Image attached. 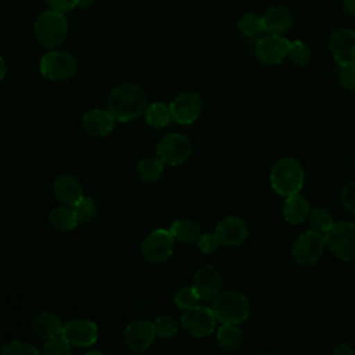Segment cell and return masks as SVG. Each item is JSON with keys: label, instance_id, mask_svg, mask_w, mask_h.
<instances>
[{"label": "cell", "instance_id": "cell-29", "mask_svg": "<svg viewBox=\"0 0 355 355\" xmlns=\"http://www.w3.org/2000/svg\"><path fill=\"white\" fill-rule=\"evenodd\" d=\"M75 214H76V218L79 222L82 223H87L90 222L96 212H97V204L96 201L89 197V196H82L73 205H72Z\"/></svg>", "mask_w": 355, "mask_h": 355}, {"label": "cell", "instance_id": "cell-18", "mask_svg": "<svg viewBox=\"0 0 355 355\" xmlns=\"http://www.w3.org/2000/svg\"><path fill=\"white\" fill-rule=\"evenodd\" d=\"M83 129L89 136L103 137L107 136L115 125V118L108 110L94 108L83 115Z\"/></svg>", "mask_w": 355, "mask_h": 355}, {"label": "cell", "instance_id": "cell-30", "mask_svg": "<svg viewBox=\"0 0 355 355\" xmlns=\"http://www.w3.org/2000/svg\"><path fill=\"white\" fill-rule=\"evenodd\" d=\"M237 28L239 31L248 37H254L257 36L261 31H263L262 28V17H259L255 12H245L237 22Z\"/></svg>", "mask_w": 355, "mask_h": 355}, {"label": "cell", "instance_id": "cell-21", "mask_svg": "<svg viewBox=\"0 0 355 355\" xmlns=\"http://www.w3.org/2000/svg\"><path fill=\"white\" fill-rule=\"evenodd\" d=\"M309 212V204L301 194L295 193L286 197L283 204V215L287 222L293 225H300L308 219Z\"/></svg>", "mask_w": 355, "mask_h": 355}, {"label": "cell", "instance_id": "cell-14", "mask_svg": "<svg viewBox=\"0 0 355 355\" xmlns=\"http://www.w3.org/2000/svg\"><path fill=\"white\" fill-rule=\"evenodd\" d=\"M223 286L222 273L212 265L200 268L193 277V288L196 290L200 300L209 301L214 300Z\"/></svg>", "mask_w": 355, "mask_h": 355}, {"label": "cell", "instance_id": "cell-42", "mask_svg": "<svg viewBox=\"0 0 355 355\" xmlns=\"http://www.w3.org/2000/svg\"><path fill=\"white\" fill-rule=\"evenodd\" d=\"M93 3H94V0H78V6H80L83 8L90 7Z\"/></svg>", "mask_w": 355, "mask_h": 355}, {"label": "cell", "instance_id": "cell-6", "mask_svg": "<svg viewBox=\"0 0 355 355\" xmlns=\"http://www.w3.org/2000/svg\"><path fill=\"white\" fill-rule=\"evenodd\" d=\"M326 247L324 236L320 232L309 230L300 234L291 248V257L295 263L308 266L316 263Z\"/></svg>", "mask_w": 355, "mask_h": 355}, {"label": "cell", "instance_id": "cell-28", "mask_svg": "<svg viewBox=\"0 0 355 355\" xmlns=\"http://www.w3.org/2000/svg\"><path fill=\"white\" fill-rule=\"evenodd\" d=\"M308 220H309L312 230H316L320 233H326L334 223L331 214L324 207H318V208L311 209Z\"/></svg>", "mask_w": 355, "mask_h": 355}, {"label": "cell", "instance_id": "cell-39", "mask_svg": "<svg viewBox=\"0 0 355 355\" xmlns=\"http://www.w3.org/2000/svg\"><path fill=\"white\" fill-rule=\"evenodd\" d=\"M46 1L51 10H55L60 12L71 11L78 6V0H46Z\"/></svg>", "mask_w": 355, "mask_h": 355}, {"label": "cell", "instance_id": "cell-12", "mask_svg": "<svg viewBox=\"0 0 355 355\" xmlns=\"http://www.w3.org/2000/svg\"><path fill=\"white\" fill-rule=\"evenodd\" d=\"M329 46L336 62L341 68L355 65V32L352 29H336L330 35Z\"/></svg>", "mask_w": 355, "mask_h": 355}, {"label": "cell", "instance_id": "cell-17", "mask_svg": "<svg viewBox=\"0 0 355 355\" xmlns=\"http://www.w3.org/2000/svg\"><path fill=\"white\" fill-rule=\"evenodd\" d=\"M155 336L154 323L148 320H135L126 326L123 333L128 348L135 352H143L150 348Z\"/></svg>", "mask_w": 355, "mask_h": 355}, {"label": "cell", "instance_id": "cell-27", "mask_svg": "<svg viewBox=\"0 0 355 355\" xmlns=\"http://www.w3.org/2000/svg\"><path fill=\"white\" fill-rule=\"evenodd\" d=\"M173 239L183 243H194L200 236V226L191 219H178L171 226Z\"/></svg>", "mask_w": 355, "mask_h": 355}, {"label": "cell", "instance_id": "cell-8", "mask_svg": "<svg viewBox=\"0 0 355 355\" xmlns=\"http://www.w3.org/2000/svg\"><path fill=\"white\" fill-rule=\"evenodd\" d=\"M180 323L183 330L190 336L205 337L214 331L216 318L214 315L212 308L194 305L191 308L183 309Z\"/></svg>", "mask_w": 355, "mask_h": 355}, {"label": "cell", "instance_id": "cell-32", "mask_svg": "<svg viewBox=\"0 0 355 355\" xmlns=\"http://www.w3.org/2000/svg\"><path fill=\"white\" fill-rule=\"evenodd\" d=\"M288 57L291 62L297 67H305L309 64L312 53L308 46H305L302 42L295 40L290 43V50H288Z\"/></svg>", "mask_w": 355, "mask_h": 355}, {"label": "cell", "instance_id": "cell-26", "mask_svg": "<svg viewBox=\"0 0 355 355\" xmlns=\"http://www.w3.org/2000/svg\"><path fill=\"white\" fill-rule=\"evenodd\" d=\"M164 172V161L158 155H147L137 164L139 178L144 182H154Z\"/></svg>", "mask_w": 355, "mask_h": 355}, {"label": "cell", "instance_id": "cell-22", "mask_svg": "<svg viewBox=\"0 0 355 355\" xmlns=\"http://www.w3.org/2000/svg\"><path fill=\"white\" fill-rule=\"evenodd\" d=\"M62 329H64V324L61 323L58 316L50 312H42L37 316H35V319L32 320V330L39 337L46 340L61 334Z\"/></svg>", "mask_w": 355, "mask_h": 355}, {"label": "cell", "instance_id": "cell-7", "mask_svg": "<svg viewBox=\"0 0 355 355\" xmlns=\"http://www.w3.org/2000/svg\"><path fill=\"white\" fill-rule=\"evenodd\" d=\"M78 69V62L73 55L65 51L50 50L40 60V72L51 80H62L73 76Z\"/></svg>", "mask_w": 355, "mask_h": 355}, {"label": "cell", "instance_id": "cell-37", "mask_svg": "<svg viewBox=\"0 0 355 355\" xmlns=\"http://www.w3.org/2000/svg\"><path fill=\"white\" fill-rule=\"evenodd\" d=\"M340 85L344 89L348 90H355V65H348V67H343L340 76H338Z\"/></svg>", "mask_w": 355, "mask_h": 355}, {"label": "cell", "instance_id": "cell-36", "mask_svg": "<svg viewBox=\"0 0 355 355\" xmlns=\"http://www.w3.org/2000/svg\"><path fill=\"white\" fill-rule=\"evenodd\" d=\"M219 245L220 244L215 233H202L197 239V247L204 254H212Z\"/></svg>", "mask_w": 355, "mask_h": 355}, {"label": "cell", "instance_id": "cell-1", "mask_svg": "<svg viewBox=\"0 0 355 355\" xmlns=\"http://www.w3.org/2000/svg\"><path fill=\"white\" fill-rule=\"evenodd\" d=\"M147 94L136 83L123 82L116 85L108 96V111L118 122H130L147 108Z\"/></svg>", "mask_w": 355, "mask_h": 355}, {"label": "cell", "instance_id": "cell-9", "mask_svg": "<svg viewBox=\"0 0 355 355\" xmlns=\"http://www.w3.org/2000/svg\"><path fill=\"white\" fill-rule=\"evenodd\" d=\"M157 155L164 161V164L176 166L183 164L191 155V143L184 135L171 133L158 143Z\"/></svg>", "mask_w": 355, "mask_h": 355}, {"label": "cell", "instance_id": "cell-10", "mask_svg": "<svg viewBox=\"0 0 355 355\" xmlns=\"http://www.w3.org/2000/svg\"><path fill=\"white\" fill-rule=\"evenodd\" d=\"M175 239L171 230L155 229L151 232L141 244V254L150 262H162L173 252Z\"/></svg>", "mask_w": 355, "mask_h": 355}, {"label": "cell", "instance_id": "cell-31", "mask_svg": "<svg viewBox=\"0 0 355 355\" xmlns=\"http://www.w3.org/2000/svg\"><path fill=\"white\" fill-rule=\"evenodd\" d=\"M72 352V345L64 337V334H58L53 338H49L43 345V354L47 355H69Z\"/></svg>", "mask_w": 355, "mask_h": 355}, {"label": "cell", "instance_id": "cell-34", "mask_svg": "<svg viewBox=\"0 0 355 355\" xmlns=\"http://www.w3.org/2000/svg\"><path fill=\"white\" fill-rule=\"evenodd\" d=\"M173 301L175 304L182 308V309H187V308H191L194 306L198 301H200V297L197 295L196 290L191 287H182L179 288L175 295H173Z\"/></svg>", "mask_w": 355, "mask_h": 355}, {"label": "cell", "instance_id": "cell-11", "mask_svg": "<svg viewBox=\"0 0 355 355\" xmlns=\"http://www.w3.org/2000/svg\"><path fill=\"white\" fill-rule=\"evenodd\" d=\"M173 121L180 125L193 123L201 114L202 100L196 92H183L178 94L169 104Z\"/></svg>", "mask_w": 355, "mask_h": 355}, {"label": "cell", "instance_id": "cell-33", "mask_svg": "<svg viewBox=\"0 0 355 355\" xmlns=\"http://www.w3.org/2000/svg\"><path fill=\"white\" fill-rule=\"evenodd\" d=\"M154 329H155V334L158 337L171 338L178 334L179 326H178V322L172 316L164 315V316L157 318V320L154 322Z\"/></svg>", "mask_w": 355, "mask_h": 355}, {"label": "cell", "instance_id": "cell-43", "mask_svg": "<svg viewBox=\"0 0 355 355\" xmlns=\"http://www.w3.org/2000/svg\"><path fill=\"white\" fill-rule=\"evenodd\" d=\"M4 75H6V62H4V60L0 57V80L4 78Z\"/></svg>", "mask_w": 355, "mask_h": 355}, {"label": "cell", "instance_id": "cell-16", "mask_svg": "<svg viewBox=\"0 0 355 355\" xmlns=\"http://www.w3.org/2000/svg\"><path fill=\"white\" fill-rule=\"evenodd\" d=\"M215 234L222 247H239L248 236L247 225L237 216H226L218 222Z\"/></svg>", "mask_w": 355, "mask_h": 355}, {"label": "cell", "instance_id": "cell-25", "mask_svg": "<svg viewBox=\"0 0 355 355\" xmlns=\"http://www.w3.org/2000/svg\"><path fill=\"white\" fill-rule=\"evenodd\" d=\"M144 114H146L147 123L150 126L155 128V129L168 126L172 122V119H173L171 107L164 104V103H153V104H150L146 108Z\"/></svg>", "mask_w": 355, "mask_h": 355}, {"label": "cell", "instance_id": "cell-4", "mask_svg": "<svg viewBox=\"0 0 355 355\" xmlns=\"http://www.w3.org/2000/svg\"><path fill=\"white\" fill-rule=\"evenodd\" d=\"M212 311L220 323L239 324L250 316V302L239 291H223L212 300Z\"/></svg>", "mask_w": 355, "mask_h": 355}, {"label": "cell", "instance_id": "cell-19", "mask_svg": "<svg viewBox=\"0 0 355 355\" xmlns=\"http://www.w3.org/2000/svg\"><path fill=\"white\" fill-rule=\"evenodd\" d=\"M293 25L291 11L284 6H275L262 15V28L270 35L286 33Z\"/></svg>", "mask_w": 355, "mask_h": 355}, {"label": "cell", "instance_id": "cell-41", "mask_svg": "<svg viewBox=\"0 0 355 355\" xmlns=\"http://www.w3.org/2000/svg\"><path fill=\"white\" fill-rule=\"evenodd\" d=\"M334 352L336 354H352L354 352V349L349 347V344H340L336 349H334Z\"/></svg>", "mask_w": 355, "mask_h": 355}, {"label": "cell", "instance_id": "cell-15", "mask_svg": "<svg viewBox=\"0 0 355 355\" xmlns=\"http://www.w3.org/2000/svg\"><path fill=\"white\" fill-rule=\"evenodd\" d=\"M62 334L72 347H90L98 338V329L89 319H72L64 324Z\"/></svg>", "mask_w": 355, "mask_h": 355}, {"label": "cell", "instance_id": "cell-23", "mask_svg": "<svg viewBox=\"0 0 355 355\" xmlns=\"http://www.w3.org/2000/svg\"><path fill=\"white\" fill-rule=\"evenodd\" d=\"M216 341L223 351L232 352V351H237L243 345L244 337L241 330L236 324L222 323V326L218 329V333H216Z\"/></svg>", "mask_w": 355, "mask_h": 355}, {"label": "cell", "instance_id": "cell-40", "mask_svg": "<svg viewBox=\"0 0 355 355\" xmlns=\"http://www.w3.org/2000/svg\"><path fill=\"white\" fill-rule=\"evenodd\" d=\"M343 8H344V12L347 15L355 18V0H344L343 1Z\"/></svg>", "mask_w": 355, "mask_h": 355}, {"label": "cell", "instance_id": "cell-38", "mask_svg": "<svg viewBox=\"0 0 355 355\" xmlns=\"http://www.w3.org/2000/svg\"><path fill=\"white\" fill-rule=\"evenodd\" d=\"M341 202L343 205L355 214V180L348 183L341 191Z\"/></svg>", "mask_w": 355, "mask_h": 355}, {"label": "cell", "instance_id": "cell-35", "mask_svg": "<svg viewBox=\"0 0 355 355\" xmlns=\"http://www.w3.org/2000/svg\"><path fill=\"white\" fill-rule=\"evenodd\" d=\"M1 354H4V355H26V354H39V349L25 341L11 340L1 347Z\"/></svg>", "mask_w": 355, "mask_h": 355}, {"label": "cell", "instance_id": "cell-20", "mask_svg": "<svg viewBox=\"0 0 355 355\" xmlns=\"http://www.w3.org/2000/svg\"><path fill=\"white\" fill-rule=\"evenodd\" d=\"M54 196L61 204L72 207L83 196L80 182L72 175L58 176L54 182Z\"/></svg>", "mask_w": 355, "mask_h": 355}, {"label": "cell", "instance_id": "cell-13", "mask_svg": "<svg viewBox=\"0 0 355 355\" xmlns=\"http://www.w3.org/2000/svg\"><path fill=\"white\" fill-rule=\"evenodd\" d=\"M290 43L280 35H269L258 40L255 46V55L259 62L265 65H275L282 62L290 50Z\"/></svg>", "mask_w": 355, "mask_h": 355}, {"label": "cell", "instance_id": "cell-44", "mask_svg": "<svg viewBox=\"0 0 355 355\" xmlns=\"http://www.w3.org/2000/svg\"><path fill=\"white\" fill-rule=\"evenodd\" d=\"M354 166H355V155H354Z\"/></svg>", "mask_w": 355, "mask_h": 355}, {"label": "cell", "instance_id": "cell-3", "mask_svg": "<svg viewBox=\"0 0 355 355\" xmlns=\"http://www.w3.org/2000/svg\"><path fill=\"white\" fill-rule=\"evenodd\" d=\"M272 189L280 196H291L301 190L304 184V169L294 158L279 159L270 171Z\"/></svg>", "mask_w": 355, "mask_h": 355}, {"label": "cell", "instance_id": "cell-2", "mask_svg": "<svg viewBox=\"0 0 355 355\" xmlns=\"http://www.w3.org/2000/svg\"><path fill=\"white\" fill-rule=\"evenodd\" d=\"M33 32L37 42L46 49H55L64 43L68 35V22L64 12L49 10L42 12L33 25Z\"/></svg>", "mask_w": 355, "mask_h": 355}, {"label": "cell", "instance_id": "cell-24", "mask_svg": "<svg viewBox=\"0 0 355 355\" xmlns=\"http://www.w3.org/2000/svg\"><path fill=\"white\" fill-rule=\"evenodd\" d=\"M49 223L57 232H69L79 223V220L76 218L73 208L65 205L58 207L50 212Z\"/></svg>", "mask_w": 355, "mask_h": 355}, {"label": "cell", "instance_id": "cell-5", "mask_svg": "<svg viewBox=\"0 0 355 355\" xmlns=\"http://www.w3.org/2000/svg\"><path fill=\"white\" fill-rule=\"evenodd\" d=\"M326 247L341 261L355 259V225L351 222H336L324 233Z\"/></svg>", "mask_w": 355, "mask_h": 355}]
</instances>
